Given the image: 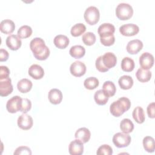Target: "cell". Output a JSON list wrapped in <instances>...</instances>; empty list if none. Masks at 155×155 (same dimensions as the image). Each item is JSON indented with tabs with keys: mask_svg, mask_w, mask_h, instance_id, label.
I'll use <instances>...</instances> for the list:
<instances>
[{
	"mask_svg": "<svg viewBox=\"0 0 155 155\" xmlns=\"http://www.w3.org/2000/svg\"><path fill=\"white\" fill-rule=\"evenodd\" d=\"M30 48L35 58L40 61L45 60L50 55V50L41 38H33L30 43Z\"/></svg>",
	"mask_w": 155,
	"mask_h": 155,
	"instance_id": "obj_1",
	"label": "cell"
},
{
	"mask_svg": "<svg viewBox=\"0 0 155 155\" xmlns=\"http://www.w3.org/2000/svg\"><path fill=\"white\" fill-rule=\"evenodd\" d=\"M117 63V58L112 52H107L102 56H99L96 60L95 65L97 70L101 72H106L113 68Z\"/></svg>",
	"mask_w": 155,
	"mask_h": 155,
	"instance_id": "obj_2",
	"label": "cell"
},
{
	"mask_svg": "<svg viewBox=\"0 0 155 155\" xmlns=\"http://www.w3.org/2000/svg\"><path fill=\"white\" fill-rule=\"evenodd\" d=\"M130 107V100L126 97H121L110 105V111L114 116L119 117L124 112L128 110Z\"/></svg>",
	"mask_w": 155,
	"mask_h": 155,
	"instance_id": "obj_3",
	"label": "cell"
},
{
	"mask_svg": "<svg viewBox=\"0 0 155 155\" xmlns=\"http://www.w3.org/2000/svg\"><path fill=\"white\" fill-rule=\"evenodd\" d=\"M133 14V9L128 3L122 2L117 5L116 8V16L120 20H128Z\"/></svg>",
	"mask_w": 155,
	"mask_h": 155,
	"instance_id": "obj_4",
	"label": "cell"
},
{
	"mask_svg": "<svg viewBox=\"0 0 155 155\" xmlns=\"http://www.w3.org/2000/svg\"><path fill=\"white\" fill-rule=\"evenodd\" d=\"M84 17L87 23L90 25H94L97 23L99 20V10L95 6H90L86 8Z\"/></svg>",
	"mask_w": 155,
	"mask_h": 155,
	"instance_id": "obj_5",
	"label": "cell"
},
{
	"mask_svg": "<svg viewBox=\"0 0 155 155\" xmlns=\"http://www.w3.org/2000/svg\"><path fill=\"white\" fill-rule=\"evenodd\" d=\"M131 137L129 134L124 133H117L113 137V142L117 148L128 147L131 142Z\"/></svg>",
	"mask_w": 155,
	"mask_h": 155,
	"instance_id": "obj_6",
	"label": "cell"
},
{
	"mask_svg": "<svg viewBox=\"0 0 155 155\" xmlns=\"http://www.w3.org/2000/svg\"><path fill=\"white\" fill-rule=\"evenodd\" d=\"M22 98L19 96H15L8 99L6 104V108L9 113H15L21 110Z\"/></svg>",
	"mask_w": 155,
	"mask_h": 155,
	"instance_id": "obj_7",
	"label": "cell"
},
{
	"mask_svg": "<svg viewBox=\"0 0 155 155\" xmlns=\"http://www.w3.org/2000/svg\"><path fill=\"white\" fill-rule=\"evenodd\" d=\"M86 65L80 61H76L70 67V71L71 74L76 77L83 76L86 72Z\"/></svg>",
	"mask_w": 155,
	"mask_h": 155,
	"instance_id": "obj_8",
	"label": "cell"
},
{
	"mask_svg": "<svg viewBox=\"0 0 155 155\" xmlns=\"http://www.w3.org/2000/svg\"><path fill=\"white\" fill-rule=\"evenodd\" d=\"M17 123L18 127L20 128L22 130H27L32 127L33 120L31 116L26 113H23L18 118Z\"/></svg>",
	"mask_w": 155,
	"mask_h": 155,
	"instance_id": "obj_9",
	"label": "cell"
},
{
	"mask_svg": "<svg viewBox=\"0 0 155 155\" xmlns=\"http://www.w3.org/2000/svg\"><path fill=\"white\" fill-rule=\"evenodd\" d=\"M154 56L148 52L143 53L139 57V64L142 68L148 70L154 64Z\"/></svg>",
	"mask_w": 155,
	"mask_h": 155,
	"instance_id": "obj_10",
	"label": "cell"
},
{
	"mask_svg": "<svg viewBox=\"0 0 155 155\" xmlns=\"http://www.w3.org/2000/svg\"><path fill=\"white\" fill-rule=\"evenodd\" d=\"M120 33L126 36H134L139 31V27L134 24H126L121 25L119 27Z\"/></svg>",
	"mask_w": 155,
	"mask_h": 155,
	"instance_id": "obj_11",
	"label": "cell"
},
{
	"mask_svg": "<svg viewBox=\"0 0 155 155\" xmlns=\"http://www.w3.org/2000/svg\"><path fill=\"white\" fill-rule=\"evenodd\" d=\"M13 90V87L10 78L0 79V95L1 96H8L12 93Z\"/></svg>",
	"mask_w": 155,
	"mask_h": 155,
	"instance_id": "obj_12",
	"label": "cell"
},
{
	"mask_svg": "<svg viewBox=\"0 0 155 155\" xmlns=\"http://www.w3.org/2000/svg\"><path fill=\"white\" fill-rule=\"evenodd\" d=\"M83 143L78 139L71 141L68 146L69 153L71 155H81L84 152Z\"/></svg>",
	"mask_w": 155,
	"mask_h": 155,
	"instance_id": "obj_13",
	"label": "cell"
},
{
	"mask_svg": "<svg viewBox=\"0 0 155 155\" xmlns=\"http://www.w3.org/2000/svg\"><path fill=\"white\" fill-rule=\"evenodd\" d=\"M5 43L7 46L12 50H18L22 45L21 38L16 35H9L6 39Z\"/></svg>",
	"mask_w": 155,
	"mask_h": 155,
	"instance_id": "obj_14",
	"label": "cell"
},
{
	"mask_svg": "<svg viewBox=\"0 0 155 155\" xmlns=\"http://www.w3.org/2000/svg\"><path fill=\"white\" fill-rule=\"evenodd\" d=\"M143 48V42L139 39H133L129 41L127 45V51L131 54L138 53Z\"/></svg>",
	"mask_w": 155,
	"mask_h": 155,
	"instance_id": "obj_15",
	"label": "cell"
},
{
	"mask_svg": "<svg viewBox=\"0 0 155 155\" xmlns=\"http://www.w3.org/2000/svg\"><path fill=\"white\" fill-rule=\"evenodd\" d=\"M28 74L35 79H40L44 75L43 68L38 64H33L28 68Z\"/></svg>",
	"mask_w": 155,
	"mask_h": 155,
	"instance_id": "obj_16",
	"label": "cell"
},
{
	"mask_svg": "<svg viewBox=\"0 0 155 155\" xmlns=\"http://www.w3.org/2000/svg\"><path fill=\"white\" fill-rule=\"evenodd\" d=\"M74 136L76 139H78L83 143H85L88 142L90 140L91 137V133L87 128L82 127L76 130L74 134Z\"/></svg>",
	"mask_w": 155,
	"mask_h": 155,
	"instance_id": "obj_17",
	"label": "cell"
},
{
	"mask_svg": "<svg viewBox=\"0 0 155 155\" xmlns=\"http://www.w3.org/2000/svg\"><path fill=\"white\" fill-rule=\"evenodd\" d=\"M48 98L51 104L57 105L60 104L62 100V93L58 88H52L48 92Z\"/></svg>",
	"mask_w": 155,
	"mask_h": 155,
	"instance_id": "obj_18",
	"label": "cell"
},
{
	"mask_svg": "<svg viewBox=\"0 0 155 155\" xmlns=\"http://www.w3.org/2000/svg\"><path fill=\"white\" fill-rule=\"evenodd\" d=\"M15 28L14 22L10 19H7L2 20L0 23V30L1 32L8 35L13 32Z\"/></svg>",
	"mask_w": 155,
	"mask_h": 155,
	"instance_id": "obj_19",
	"label": "cell"
},
{
	"mask_svg": "<svg viewBox=\"0 0 155 155\" xmlns=\"http://www.w3.org/2000/svg\"><path fill=\"white\" fill-rule=\"evenodd\" d=\"M69 42L68 38L63 35H56L53 39V42L55 46L60 49L65 48L68 45Z\"/></svg>",
	"mask_w": 155,
	"mask_h": 155,
	"instance_id": "obj_20",
	"label": "cell"
},
{
	"mask_svg": "<svg viewBox=\"0 0 155 155\" xmlns=\"http://www.w3.org/2000/svg\"><path fill=\"white\" fill-rule=\"evenodd\" d=\"M32 86L33 84L31 81L26 78L21 79L17 84V88L18 90L22 93L28 92L31 89Z\"/></svg>",
	"mask_w": 155,
	"mask_h": 155,
	"instance_id": "obj_21",
	"label": "cell"
},
{
	"mask_svg": "<svg viewBox=\"0 0 155 155\" xmlns=\"http://www.w3.org/2000/svg\"><path fill=\"white\" fill-rule=\"evenodd\" d=\"M69 53L73 58L79 59L85 55V49L83 46L80 45H73L70 48Z\"/></svg>",
	"mask_w": 155,
	"mask_h": 155,
	"instance_id": "obj_22",
	"label": "cell"
},
{
	"mask_svg": "<svg viewBox=\"0 0 155 155\" xmlns=\"http://www.w3.org/2000/svg\"><path fill=\"white\" fill-rule=\"evenodd\" d=\"M137 80L141 82H147L149 81L151 78V72L148 70L139 68L136 73Z\"/></svg>",
	"mask_w": 155,
	"mask_h": 155,
	"instance_id": "obj_23",
	"label": "cell"
},
{
	"mask_svg": "<svg viewBox=\"0 0 155 155\" xmlns=\"http://www.w3.org/2000/svg\"><path fill=\"white\" fill-rule=\"evenodd\" d=\"M120 87L124 90H128L131 88L133 85V78L128 75H124L120 77L118 80Z\"/></svg>",
	"mask_w": 155,
	"mask_h": 155,
	"instance_id": "obj_24",
	"label": "cell"
},
{
	"mask_svg": "<svg viewBox=\"0 0 155 155\" xmlns=\"http://www.w3.org/2000/svg\"><path fill=\"white\" fill-rule=\"evenodd\" d=\"M102 90L105 94L108 97H111L115 94L116 88L114 84L110 81H105L102 85Z\"/></svg>",
	"mask_w": 155,
	"mask_h": 155,
	"instance_id": "obj_25",
	"label": "cell"
},
{
	"mask_svg": "<svg viewBox=\"0 0 155 155\" xmlns=\"http://www.w3.org/2000/svg\"><path fill=\"white\" fill-rule=\"evenodd\" d=\"M132 116L134 120L139 124H142L145 121V113L141 107H136L133 111Z\"/></svg>",
	"mask_w": 155,
	"mask_h": 155,
	"instance_id": "obj_26",
	"label": "cell"
},
{
	"mask_svg": "<svg viewBox=\"0 0 155 155\" xmlns=\"http://www.w3.org/2000/svg\"><path fill=\"white\" fill-rule=\"evenodd\" d=\"M135 64L133 59L129 57H125L121 61V68L124 71L130 72L134 68Z\"/></svg>",
	"mask_w": 155,
	"mask_h": 155,
	"instance_id": "obj_27",
	"label": "cell"
},
{
	"mask_svg": "<svg viewBox=\"0 0 155 155\" xmlns=\"http://www.w3.org/2000/svg\"><path fill=\"white\" fill-rule=\"evenodd\" d=\"M120 128L123 133L128 134L133 131L134 124L130 119L125 118L122 119L120 123Z\"/></svg>",
	"mask_w": 155,
	"mask_h": 155,
	"instance_id": "obj_28",
	"label": "cell"
},
{
	"mask_svg": "<svg viewBox=\"0 0 155 155\" xmlns=\"http://www.w3.org/2000/svg\"><path fill=\"white\" fill-rule=\"evenodd\" d=\"M115 31L114 26L110 23H104L98 27L97 32L99 35L105 34H113Z\"/></svg>",
	"mask_w": 155,
	"mask_h": 155,
	"instance_id": "obj_29",
	"label": "cell"
},
{
	"mask_svg": "<svg viewBox=\"0 0 155 155\" xmlns=\"http://www.w3.org/2000/svg\"><path fill=\"white\" fill-rule=\"evenodd\" d=\"M108 97L105 94L102 90L96 91L94 94V99L96 103L99 105H105L108 100Z\"/></svg>",
	"mask_w": 155,
	"mask_h": 155,
	"instance_id": "obj_30",
	"label": "cell"
},
{
	"mask_svg": "<svg viewBox=\"0 0 155 155\" xmlns=\"http://www.w3.org/2000/svg\"><path fill=\"white\" fill-rule=\"evenodd\" d=\"M143 148L148 153H153L155 150L154 139L151 136H146L143 139Z\"/></svg>",
	"mask_w": 155,
	"mask_h": 155,
	"instance_id": "obj_31",
	"label": "cell"
},
{
	"mask_svg": "<svg viewBox=\"0 0 155 155\" xmlns=\"http://www.w3.org/2000/svg\"><path fill=\"white\" fill-rule=\"evenodd\" d=\"M86 30L85 25L82 23H78L74 24L71 28V35L74 37L81 36Z\"/></svg>",
	"mask_w": 155,
	"mask_h": 155,
	"instance_id": "obj_32",
	"label": "cell"
},
{
	"mask_svg": "<svg viewBox=\"0 0 155 155\" xmlns=\"http://www.w3.org/2000/svg\"><path fill=\"white\" fill-rule=\"evenodd\" d=\"M33 30L31 27L27 25L21 26L18 30L17 34L20 38L25 39L30 37L32 34Z\"/></svg>",
	"mask_w": 155,
	"mask_h": 155,
	"instance_id": "obj_33",
	"label": "cell"
},
{
	"mask_svg": "<svg viewBox=\"0 0 155 155\" xmlns=\"http://www.w3.org/2000/svg\"><path fill=\"white\" fill-rule=\"evenodd\" d=\"M99 82L95 77H89L85 79L84 82V87L88 90H93L99 85Z\"/></svg>",
	"mask_w": 155,
	"mask_h": 155,
	"instance_id": "obj_34",
	"label": "cell"
},
{
	"mask_svg": "<svg viewBox=\"0 0 155 155\" xmlns=\"http://www.w3.org/2000/svg\"><path fill=\"white\" fill-rule=\"evenodd\" d=\"M99 36L101 42L105 46H110L114 43L115 38L113 34L101 35Z\"/></svg>",
	"mask_w": 155,
	"mask_h": 155,
	"instance_id": "obj_35",
	"label": "cell"
},
{
	"mask_svg": "<svg viewBox=\"0 0 155 155\" xmlns=\"http://www.w3.org/2000/svg\"><path fill=\"white\" fill-rule=\"evenodd\" d=\"M82 39L83 42L87 45H92L96 42V36L93 32H87L82 35Z\"/></svg>",
	"mask_w": 155,
	"mask_h": 155,
	"instance_id": "obj_36",
	"label": "cell"
},
{
	"mask_svg": "<svg viewBox=\"0 0 155 155\" xmlns=\"http://www.w3.org/2000/svg\"><path fill=\"white\" fill-rule=\"evenodd\" d=\"M96 154L97 155H111L113 154V149L109 145L104 144L98 148Z\"/></svg>",
	"mask_w": 155,
	"mask_h": 155,
	"instance_id": "obj_37",
	"label": "cell"
},
{
	"mask_svg": "<svg viewBox=\"0 0 155 155\" xmlns=\"http://www.w3.org/2000/svg\"><path fill=\"white\" fill-rule=\"evenodd\" d=\"M31 108V102L27 98H22L21 107L20 111L23 113H27Z\"/></svg>",
	"mask_w": 155,
	"mask_h": 155,
	"instance_id": "obj_38",
	"label": "cell"
},
{
	"mask_svg": "<svg viewBox=\"0 0 155 155\" xmlns=\"http://www.w3.org/2000/svg\"><path fill=\"white\" fill-rule=\"evenodd\" d=\"M15 155H19V154H31V151L30 150V148H28V147L26 146H21L18 147L14 153Z\"/></svg>",
	"mask_w": 155,
	"mask_h": 155,
	"instance_id": "obj_39",
	"label": "cell"
},
{
	"mask_svg": "<svg viewBox=\"0 0 155 155\" xmlns=\"http://www.w3.org/2000/svg\"><path fill=\"white\" fill-rule=\"evenodd\" d=\"M10 70L7 66H0V79H4L9 78Z\"/></svg>",
	"mask_w": 155,
	"mask_h": 155,
	"instance_id": "obj_40",
	"label": "cell"
},
{
	"mask_svg": "<svg viewBox=\"0 0 155 155\" xmlns=\"http://www.w3.org/2000/svg\"><path fill=\"white\" fill-rule=\"evenodd\" d=\"M154 102H151L149 104L147 107V114L149 117L154 118Z\"/></svg>",
	"mask_w": 155,
	"mask_h": 155,
	"instance_id": "obj_41",
	"label": "cell"
},
{
	"mask_svg": "<svg viewBox=\"0 0 155 155\" xmlns=\"http://www.w3.org/2000/svg\"><path fill=\"white\" fill-rule=\"evenodd\" d=\"M9 54L8 51L3 48H1L0 50V61H6L8 59Z\"/></svg>",
	"mask_w": 155,
	"mask_h": 155,
	"instance_id": "obj_42",
	"label": "cell"
}]
</instances>
